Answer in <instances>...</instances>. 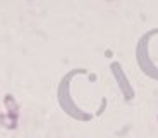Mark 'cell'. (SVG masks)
I'll use <instances>...</instances> for the list:
<instances>
[{"instance_id":"obj_1","label":"cell","mask_w":158,"mask_h":138,"mask_svg":"<svg viewBox=\"0 0 158 138\" xmlns=\"http://www.w3.org/2000/svg\"><path fill=\"white\" fill-rule=\"evenodd\" d=\"M84 73H86L84 69H74V71L67 73L60 79L59 90H57V99H59L60 109L67 116H71L72 119H77V121H89L91 119V114H88L86 110H83V109H79L71 97V79L76 74H84Z\"/></svg>"},{"instance_id":"obj_2","label":"cell","mask_w":158,"mask_h":138,"mask_svg":"<svg viewBox=\"0 0 158 138\" xmlns=\"http://www.w3.org/2000/svg\"><path fill=\"white\" fill-rule=\"evenodd\" d=\"M158 35V29H151L146 35H143L138 42V47H136V60H138V66L148 78L156 79L158 81V66L151 60L150 57V40L151 36Z\"/></svg>"},{"instance_id":"obj_3","label":"cell","mask_w":158,"mask_h":138,"mask_svg":"<svg viewBox=\"0 0 158 138\" xmlns=\"http://www.w3.org/2000/svg\"><path fill=\"white\" fill-rule=\"evenodd\" d=\"M110 71H112L114 79L117 81V87H118V90H120V93H122V97L127 100V102H131V100L134 99V88H132V85H131L127 74L124 73L122 66H120L118 62H112L110 64Z\"/></svg>"},{"instance_id":"obj_4","label":"cell","mask_w":158,"mask_h":138,"mask_svg":"<svg viewBox=\"0 0 158 138\" xmlns=\"http://www.w3.org/2000/svg\"><path fill=\"white\" fill-rule=\"evenodd\" d=\"M4 107H5V112L10 116H14V118H19V104H17V100L14 99V95L7 93L4 97Z\"/></svg>"},{"instance_id":"obj_5","label":"cell","mask_w":158,"mask_h":138,"mask_svg":"<svg viewBox=\"0 0 158 138\" xmlns=\"http://www.w3.org/2000/svg\"><path fill=\"white\" fill-rule=\"evenodd\" d=\"M0 126L5 128V130H16L17 128V118L7 114V112H2V114H0Z\"/></svg>"},{"instance_id":"obj_6","label":"cell","mask_w":158,"mask_h":138,"mask_svg":"<svg viewBox=\"0 0 158 138\" xmlns=\"http://www.w3.org/2000/svg\"><path fill=\"white\" fill-rule=\"evenodd\" d=\"M156 119H158V116H156Z\"/></svg>"}]
</instances>
